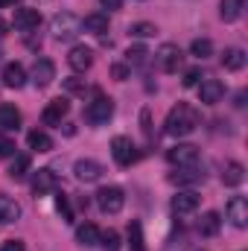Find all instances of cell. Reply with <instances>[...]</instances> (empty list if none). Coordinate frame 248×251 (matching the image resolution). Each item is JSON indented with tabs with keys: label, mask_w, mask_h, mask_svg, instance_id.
<instances>
[{
	"label": "cell",
	"mask_w": 248,
	"mask_h": 251,
	"mask_svg": "<svg viewBox=\"0 0 248 251\" xmlns=\"http://www.w3.org/2000/svg\"><path fill=\"white\" fill-rule=\"evenodd\" d=\"M18 0H0V6H15Z\"/></svg>",
	"instance_id": "cell-43"
},
{
	"label": "cell",
	"mask_w": 248,
	"mask_h": 251,
	"mask_svg": "<svg viewBox=\"0 0 248 251\" xmlns=\"http://www.w3.org/2000/svg\"><path fill=\"white\" fill-rule=\"evenodd\" d=\"M155 64H158L164 73H175V70H178V64H181V47H178V44H173V41L161 44V47H158V53H155Z\"/></svg>",
	"instance_id": "cell-6"
},
{
	"label": "cell",
	"mask_w": 248,
	"mask_h": 251,
	"mask_svg": "<svg viewBox=\"0 0 248 251\" xmlns=\"http://www.w3.org/2000/svg\"><path fill=\"white\" fill-rule=\"evenodd\" d=\"M198 79H201V70H198V67H190L181 82H184V88H193V85H198Z\"/></svg>",
	"instance_id": "cell-37"
},
{
	"label": "cell",
	"mask_w": 248,
	"mask_h": 251,
	"mask_svg": "<svg viewBox=\"0 0 248 251\" xmlns=\"http://www.w3.org/2000/svg\"><path fill=\"white\" fill-rule=\"evenodd\" d=\"M167 161H170L173 167H193V164H198V146H193V143H178V146L167 149Z\"/></svg>",
	"instance_id": "cell-7"
},
{
	"label": "cell",
	"mask_w": 248,
	"mask_h": 251,
	"mask_svg": "<svg viewBox=\"0 0 248 251\" xmlns=\"http://www.w3.org/2000/svg\"><path fill=\"white\" fill-rule=\"evenodd\" d=\"M222 67H225V70H243V67H246V50H240V47H225V53H222Z\"/></svg>",
	"instance_id": "cell-24"
},
{
	"label": "cell",
	"mask_w": 248,
	"mask_h": 251,
	"mask_svg": "<svg viewBox=\"0 0 248 251\" xmlns=\"http://www.w3.org/2000/svg\"><path fill=\"white\" fill-rule=\"evenodd\" d=\"M243 9H246V0H222L219 3V18L225 24H234V21H240Z\"/></svg>",
	"instance_id": "cell-22"
},
{
	"label": "cell",
	"mask_w": 248,
	"mask_h": 251,
	"mask_svg": "<svg viewBox=\"0 0 248 251\" xmlns=\"http://www.w3.org/2000/svg\"><path fill=\"white\" fill-rule=\"evenodd\" d=\"M219 228H222V219H219L216 210H210V213H204V216L198 219V234H201V237H216Z\"/></svg>",
	"instance_id": "cell-25"
},
{
	"label": "cell",
	"mask_w": 248,
	"mask_h": 251,
	"mask_svg": "<svg viewBox=\"0 0 248 251\" xmlns=\"http://www.w3.org/2000/svg\"><path fill=\"white\" fill-rule=\"evenodd\" d=\"M3 251H26V249H24V243H21V240H9V243L3 246Z\"/></svg>",
	"instance_id": "cell-40"
},
{
	"label": "cell",
	"mask_w": 248,
	"mask_h": 251,
	"mask_svg": "<svg viewBox=\"0 0 248 251\" xmlns=\"http://www.w3.org/2000/svg\"><path fill=\"white\" fill-rule=\"evenodd\" d=\"M99 3H102L105 9H120V6H123V0H99Z\"/></svg>",
	"instance_id": "cell-41"
},
{
	"label": "cell",
	"mask_w": 248,
	"mask_h": 251,
	"mask_svg": "<svg viewBox=\"0 0 248 251\" xmlns=\"http://www.w3.org/2000/svg\"><path fill=\"white\" fill-rule=\"evenodd\" d=\"M125 204V193L120 187H99L97 190V207L102 213H120Z\"/></svg>",
	"instance_id": "cell-4"
},
{
	"label": "cell",
	"mask_w": 248,
	"mask_h": 251,
	"mask_svg": "<svg viewBox=\"0 0 248 251\" xmlns=\"http://www.w3.org/2000/svg\"><path fill=\"white\" fill-rule=\"evenodd\" d=\"M26 143H29L32 152H50V149H53V137H50L47 131H38V128L26 134Z\"/></svg>",
	"instance_id": "cell-26"
},
{
	"label": "cell",
	"mask_w": 248,
	"mask_h": 251,
	"mask_svg": "<svg viewBox=\"0 0 248 251\" xmlns=\"http://www.w3.org/2000/svg\"><path fill=\"white\" fill-rule=\"evenodd\" d=\"M21 126V111L9 102H0V131H18Z\"/></svg>",
	"instance_id": "cell-21"
},
{
	"label": "cell",
	"mask_w": 248,
	"mask_h": 251,
	"mask_svg": "<svg viewBox=\"0 0 248 251\" xmlns=\"http://www.w3.org/2000/svg\"><path fill=\"white\" fill-rule=\"evenodd\" d=\"M50 32H53V38H59V41H73V38L82 32V18H76L73 12H59V15L53 18V24H50Z\"/></svg>",
	"instance_id": "cell-3"
},
{
	"label": "cell",
	"mask_w": 248,
	"mask_h": 251,
	"mask_svg": "<svg viewBox=\"0 0 248 251\" xmlns=\"http://www.w3.org/2000/svg\"><path fill=\"white\" fill-rule=\"evenodd\" d=\"M140 123H143V131H146V137H149V134H152V114H149V108L140 111Z\"/></svg>",
	"instance_id": "cell-39"
},
{
	"label": "cell",
	"mask_w": 248,
	"mask_h": 251,
	"mask_svg": "<svg viewBox=\"0 0 248 251\" xmlns=\"http://www.w3.org/2000/svg\"><path fill=\"white\" fill-rule=\"evenodd\" d=\"M67 111H70V102L64 97H59V100L47 102V108L41 111V123L44 126H62V120L67 117Z\"/></svg>",
	"instance_id": "cell-9"
},
{
	"label": "cell",
	"mask_w": 248,
	"mask_h": 251,
	"mask_svg": "<svg viewBox=\"0 0 248 251\" xmlns=\"http://www.w3.org/2000/svg\"><path fill=\"white\" fill-rule=\"evenodd\" d=\"M82 29H85V32H94V35H105V32H108V15H102V12L88 15V18L82 21Z\"/></svg>",
	"instance_id": "cell-23"
},
{
	"label": "cell",
	"mask_w": 248,
	"mask_h": 251,
	"mask_svg": "<svg viewBox=\"0 0 248 251\" xmlns=\"http://www.w3.org/2000/svg\"><path fill=\"white\" fill-rule=\"evenodd\" d=\"M26 173H29V155H18V158H15V164L9 167V176H12L15 181H21Z\"/></svg>",
	"instance_id": "cell-31"
},
{
	"label": "cell",
	"mask_w": 248,
	"mask_h": 251,
	"mask_svg": "<svg viewBox=\"0 0 248 251\" xmlns=\"http://www.w3.org/2000/svg\"><path fill=\"white\" fill-rule=\"evenodd\" d=\"M152 53L146 50V47H128V53H125V59H128V64H146V59H149Z\"/></svg>",
	"instance_id": "cell-34"
},
{
	"label": "cell",
	"mask_w": 248,
	"mask_h": 251,
	"mask_svg": "<svg viewBox=\"0 0 248 251\" xmlns=\"http://www.w3.org/2000/svg\"><path fill=\"white\" fill-rule=\"evenodd\" d=\"M102 173H105V167L97 164V161H91V158H82V161L73 164V176H76L82 184H97V181L102 178Z\"/></svg>",
	"instance_id": "cell-8"
},
{
	"label": "cell",
	"mask_w": 248,
	"mask_h": 251,
	"mask_svg": "<svg viewBox=\"0 0 248 251\" xmlns=\"http://www.w3.org/2000/svg\"><path fill=\"white\" fill-rule=\"evenodd\" d=\"M198 126H201L198 111H196L193 105H187V102H178V105L170 108V114H167V120H164V131H167L170 137H187V134H193Z\"/></svg>",
	"instance_id": "cell-1"
},
{
	"label": "cell",
	"mask_w": 248,
	"mask_h": 251,
	"mask_svg": "<svg viewBox=\"0 0 248 251\" xmlns=\"http://www.w3.org/2000/svg\"><path fill=\"white\" fill-rule=\"evenodd\" d=\"M53 79H56V64L50 59H38L35 67H32V85L35 88H47V85H53Z\"/></svg>",
	"instance_id": "cell-14"
},
{
	"label": "cell",
	"mask_w": 248,
	"mask_h": 251,
	"mask_svg": "<svg viewBox=\"0 0 248 251\" xmlns=\"http://www.w3.org/2000/svg\"><path fill=\"white\" fill-rule=\"evenodd\" d=\"M56 207H59V213H62L64 222H73V210H70V204H67V196H59V199H56Z\"/></svg>",
	"instance_id": "cell-36"
},
{
	"label": "cell",
	"mask_w": 248,
	"mask_h": 251,
	"mask_svg": "<svg viewBox=\"0 0 248 251\" xmlns=\"http://www.w3.org/2000/svg\"><path fill=\"white\" fill-rule=\"evenodd\" d=\"M198 204H201V196H196V193H178V196H173V210L178 213V216H184V213H193V210H198Z\"/></svg>",
	"instance_id": "cell-19"
},
{
	"label": "cell",
	"mask_w": 248,
	"mask_h": 251,
	"mask_svg": "<svg viewBox=\"0 0 248 251\" xmlns=\"http://www.w3.org/2000/svg\"><path fill=\"white\" fill-rule=\"evenodd\" d=\"M56 187H59V176H56L50 167H44V170L35 173V178H32V193H35L38 199L47 196V193H53Z\"/></svg>",
	"instance_id": "cell-10"
},
{
	"label": "cell",
	"mask_w": 248,
	"mask_h": 251,
	"mask_svg": "<svg viewBox=\"0 0 248 251\" xmlns=\"http://www.w3.org/2000/svg\"><path fill=\"white\" fill-rule=\"evenodd\" d=\"M167 181H170V184H178V187H184V184H198V181H204V170H198V164L181 167L178 173H170Z\"/></svg>",
	"instance_id": "cell-15"
},
{
	"label": "cell",
	"mask_w": 248,
	"mask_h": 251,
	"mask_svg": "<svg viewBox=\"0 0 248 251\" xmlns=\"http://www.w3.org/2000/svg\"><path fill=\"white\" fill-rule=\"evenodd\" d=\"M155 32H158V26L149 24V21H140V24H131V26H128V35H131V38H152Z\"/></svg>",
	"instance_id": "cell-29"
},
{
	"label": "cell",
	"mask_w": 248,
	"mask_h": 251,
	"mask_svg": "<svg viewBox=\"0 0 248 251\" xmlns=\"http://www.w3.org/2000/svg\"><path fill=\"white\" fill-rule=\"evenodd\" d=\"M111 76H114L117 82H125V79H128V67H125V64H114V67H111Z\"/></svg>",
	"instance_id": "cell-38"
},
{
	"label": "cell",
	"mask_w": 248,
	"mask_h": 251,
	"mask_svg": "<svg viewBox=\"0 0 248 251\" xmlns=\"http://www.w3.org/2000/svg\"><path fill=\"white\" fill-rule=\"evenodd\" d=\"M222 97H225V85H222L219 79H204V82H201V88H198V102L216 105V102H222Z\"/></svg>",
	"instance_id": "cell-13"
},
{
	"label": "cell",
	"mask_w": 248,
	"mask_h": 251,
	"mask_svg": "<svg viewBox=\"0 0 248 251\" xmlns=\"http://www.w3.org/2000/svg\"><path fill=\"white\" fill-rule=\"evenodd\" d=\"M6 29H9V24H6V21H0V35H6Z\"/></svg>",
	"instance_id": "cell-42"
},
{
	"label": "cell",
	"mask_w": 248,
	"mask_h": 251,
	"mask_svg": "<svg viewBox=\"0 0 248 251\" xmlns=\"http://www.w3.org/2000/svg\"><path fill=\"white\" fill-rule=\"evenodd\" d=\"M76 243H79V246H97V243H99V228H97L94 222L79 225V228H76Z\"/></svg>",
	"instance_id": "cell-27"
},
{
	"label": "cell",
	"mask_w": 248,
	"mask_h": 251,
	"mask_svg": "<svg viewBox=\"0 0 248 251\" xmlns=\"http://www.w3.org/2000/svg\"><path fill=\"white\" fill-rule=\"evenodd\" d=\"M15 140L12 137H6V134H0V158H12L15 155Z\"/></svg>",
	"instance_id": "cell-35"
},
{
	"label": "cell",
	"mask_w": 248,
	"mask_h": 251,
	"mask_svg": "<svg viewBox=\"0 0 248 251\" xmlns=\"http://www.w3.org/2000/svg\"><path fill=\"white\" fill-rule=\"evenodd\" d=\"M111 114H114V100L111 97H105L102 91H94V100L88 102V108H85V120L94 126H102L111 120Z\"/></svg>",
	"instance_id": "cell-2"
},
{
	"label": "cell",
	"mask_w": 248,
	"mask_h": 251,
	"mask_svg": "<svg viewBox=\"0 0 248 251\" xmlns=\"http://www.w3.org/2000/svg\"><path fill=\"white\" fill-rule=\"evenodd\" d=\"M228 219L237 225V228H246L248 225V201L243 196H231V201H228Z\"/></svg>",
	"instance_id": "cell-16"
},
{
	"label": "cell",
	"mask_w": 248,
	"mask_h": 251,
	"mask_svg": "<svg viewBox=\"0 0 248 251\" xmlns=\"http://www.w3.org/2000/svg\"><path fill=\"white\" fill-rule=\"evenodd\" d=\"M18 219H21V204H18L12 196L0 193V225H12V222H18Z\"/></svg>",
	"instance_id": "cell-18"
},
{
	"label": "cell",
	"mask_w": 248,
	"mask_h": 251,
	"mask_svg": "<svg viewBox=\"0 0 248 251\" xmlns=\"http://www.w3.org/2000/svg\"><path fill=\"white\" fill-rule=\"evenodd\" d=\"M128 249L131 251H146V243H143V225L134 219L128 222Z\"/></svg>",
	"instance_id": "cell-28"
},
{
	"label": "cell",
	"mask_w": 248,
	"mask_h": 251,
	"mask_svg": "<svg viewBox=\"0 0 248 251\" xmlns=\"http://www.w3.org/2000/svg\"><path fill=\"white\" fill-rule=\"evenodd\" d=\"M111 155H114V161L120 164V167H131L134 161H137V146L131 143V137H125V134H117L114 140H111Z\"/></svg>",
	"instance_id": "cell-5"
},
{
	"label": "cell",
	"mask_w": 248,
	"mask_h": 251,
	"mask_svg": "<svg viewBox=\"0 0 248 251\" xmlns=\"http://www.w3.org/2000/svg\"><path fill=\"white\" fill-rule=\"evenodd\" d=\"M67 64H70L76 73L91 70V64H94V50H91V47H85V44H76V47L67 53Z\"/></svg>",
	"instance_id": "cell-11"
},
{
	"label": "cell",
	"mask_w": 248,
	"mask_h": 251,
	"mask_svg": "<svg viewBox=\"0 0 248 251\" xmlns=\"http://www.w3.org/2000/svg\"><path fill=\"white\" fill-rule=\"evenodd\" d=\"M190 53H193L196 59H201V62H204V59L213 53V44H210V38H196V41L190 44Z\"/></svg>",
	"instance_id": "cell-30"
},
{
	"label": "cell",
	"mask_w": 248,
	"mask_h": 251,
	"mask_svg": "<svg viewBox=\"0 0 248 251\" xmlns=\"http://www.w3.org/2000/svg\"><path fill=\"white\" fill-rule=\"evenodd\" d=\"M12 24H15V29H21V32H32V29L41 26V12H38V9H15Z\"/></svg>",
	"instance_id": "cell-12"
},
{
	"label": "cell",
	"mask_w": 248,
	"mask_h": 251,
	"mask_svg": "<svg viewBox=\"0 0 248 251\" xmlns=\"http://www.w3.org/2000/svg\"><path fill=\"white\" fill-rule=\"evenodd\" d=\"M64 91L67 94H73V97H85V91H88V85H85V79H64Z\"/></svg>",
	"instance_id": "cell-33"
},
{
	"label": "cell",
	"mask_w": 248,
	"mask_h": 251,
	"mask_svg": "<svg viewBox=\"0 0 248 251\" xmlns=\"http://www.w3.org/2000/svg\"><path fill=\"white\" fill-rule=\"evenodd\" d=\"M24 82H26V70H24V64L9 62L6 67H3V85H6V88H24Z\"/></svg>",
	"instance_id": "cell-20"
},
{
	"label": "cell",
	"mask_w": 248,
	"mask_h": 251,
	"mask_svg": "<svg viewBox=\"0 0 248 251\" xmlns=\"http://www.w3.org/2000/svg\"><path fill=\"white\" fill-rule=\"evenodd\" d=\"M243 181H246V167L240 161H228L222 167V184L225 187H240Z\"/></svg>",
	"instance_id": "cell-17"
},
{
	"label": "cell",
	"mask_w": 248,
	"mask_h": 251,
	"mask_svg": "<svg viewBox=\"0 0 248 251\" xmlns=\"http://www.w3.org/2000/svg\"><path fill=\"white\" fill-rule=\"evenodd\" d=\"M99 246L108 251H117L120 249V234L117 231H99Z\"/></svg>",
	"instance_id": "cell-32"
}]
</instances>
